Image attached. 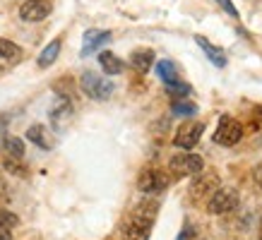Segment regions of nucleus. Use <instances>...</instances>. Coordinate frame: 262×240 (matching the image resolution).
Returning <instances> with one entry per match:
<instances>
[{
    "label": "nucleus",
    "mask_w": 262,
    "mask_h": 240,
    "mask_svg": "<svg viewBox=\"0 0 262 240\" xmlns=\"http://www.w3.org/2000/svg\"><path fill=\"white\" fill-rule=\"evenodd\" d=\"M157 216V204H147V207H137L135 214L125 221V235L127 240H149L151 224Z\"/></svg>",
    "instance_id": "obj_1"
},
{
    "label": "nucleus",
    "mask_w": 262,
    "mask_h": 240,
    "mask_svg": "<svg viewBox=\"0 0 262 240\" xmlns=\"http://www.w3.org/2000/svg\"><path fill=\"white\" fill-rule=\"evenodd\" d=\"M80 84H82V91L89 99H94V101H106L113 94V82L101 77V75H96V72H84L80 77Z\"/></svg>",
    "instance_id": "obj_2"
},
{
    "label": "nucleus",
    "mask_w": 262,
    "mask_h": 240,
    "mask_svg": "<svg viewBox=\"0 0 262 240\" xmlns=\"http://www.w3.org/2000/svg\"><path fill=\"white\" fill-rule=\"evenodd\" d=\"M168 168L173 171L176 176H198V173L205 171V161H202V156H198V154L183 152V154H176L173 159H171Z\"/></svg>",
    "instance_id": "obj_3"
},
{
    "label": "nucleus",
    "mask_w": 262,
    "mask_h": 240,
    "mask_svg": "<svg viewBox=\"0 0 262 240\" xmlns=\"http://www.w3.org/2000/svg\"><path fill=\"white\" fill-rule=\"evenodd\" d=\"M241 137H243V125H241L238 120L224 115V118L219 120V125H216L214 142L222 144V147H233V144L241 142Z\"/></svg>",
    "instance_id": "obj_4"
},
{
    "label": "nucleus",
    "mask_w": 262,
    "mask_h": 240,
    "mask_svg": "<svg viewBox=\"0 0 262 240\" xmlns=\"http://www.w3.org/2000/svg\"><path fill=\"white\" fill-rule=\"evenodd\" d=\"M207 207L212 214H229L238 207V192L233 187H219V190L207 200Z\"/></svg>",
    "instance_id": "obj_5"
},
{
    "label": "nucleus",
    "mask_w": 262,
    "mask_h": 240,
    "mask_svg": "<svg viewBox=\"0 0 262 240\" xmlns=\"http://www.w3.org/2000/svg\"><path fill=\"white\" fill-rule=\"evenodd\" d=\"M202 132H205V125H202V123L188 120V123H183L181 128H178V132H176V137H173V144L178 149H192V147L200 142Z\"/></svg>",
    "instance_id": "obj_6"
},
{
    "label": "nucleus",
    "mask_w": 262,
    "mask_h": 240,
    "mask_svg": "<svg viewBox=\"0 0 262 240\" xmlns=\"http://www.w3.org/2000/svg\"><path fill=\"white\" fill-rule=\"evenodd\" d=\"M219 187H222L219 178L202 171V178H200V180H195V183H192V187H190V197L195 202H207L216 190H219Z\"/></svg>",
    "instance_id": "obj_7"
},
{
    "label": "nucleus",
    "mask_w": 262,
    "mask_h": 240,
    "mask_svg": "<svg viewBox=\"0 0 262 240\" xmlns=\"http://www.w3.org/2000/svg\"><path fill=\"white\" fill-rule=\"evenodd\" d=\"M166 185H168V178L164 176L161 171H157V168L142 171V176L137 180V187H140L144 195H157V192L166 190Z\"/></svg>",
    "instance_id": "obj_8"
},
{
    "label": "nucleus",
    "mask_w": 262,
    "mask_h": 240,
    "mask_svg": "<svg viewBox=\"0 0 262 240\" xmlns=\"http://www.w3.org/2000/svg\"><path fill=\"white\" fill-rule=\"evenodd\" d=\"M51 10H53L51 0H27L19 8V17L24 22H41L51 15Z\"/></svg>",
    "instance_id": "obj_9"
},
{
    "label": "nucleus",
    "mask_w": 262,
    "mask_h": 240,
    "mask_svg": "<svg viewBox=\"0 0 262 240\" xmlns=\"http://www.w3.org/2000/svg\"><path fill=\"white\" fill-rule=\"evenodd\" d=\"M111 41V32H103V29H89L84 34V39H82V56L87 58L92 53H96L103 43H108Z\"/></svg>",
    "instance_id": "obj_10"
},
{
    "label": "nucleus",
    "mask_w": 262,
    "mask_h": 240,
    "mask_svg": "<svg viewBox=\"0 0 262 240\" xmlns=\"http://www.w3.org/2000/svg\"><path fill=\"white\" fill-rule=\"evenodd\" d=\"M70 118H72V104L68 99H63V96H58L53 108H51V123H53V128L63 130Z\"/></svg>",
    "instance_id": "obj_11"
},
{
    "label": "nucleus",
    "mask_w": 262,
    "mask_h": 240,
    "mask_svg": "<svg viewBox=\"0 0 262 240\" xmlns=\"http://www.w3.org/2000/svg\"><path fill=\"white\" fill-rule=\"evenodd\" d=\"M22 60V48L8 39H0V70H8Z\"/></svg>",
    "instance_id": "obj_12"
},
{
    "label": "nucleus",
    "mask_w": 262,
    "mask_h": 240,
    "mask_svg": "<svg viewBox=\"0 0 262 240\" xmlns=\"http://www.w3.org/2000/svg\"><path fill=\"white\" fill-rule=\"evenodd\" d=\"M0 152L5 154V159H24V142L19 137L0 135Z\"/></svg>",
    "instance_id": "obj_13"
},
{
    "label": "nucleus",
    "mask_w": 262,
    "mask_h": 240,
    "mask_svg": "<svg viewBox=\"0 0 262 240\" xmlns=\"http://www.w3.org/2000/svg\"><path fill=\"white\" fill-rule=\"evenodd\" d=\"M195 43L205 51V56L209 58V63H214L216 67H226V53H224L219 46H214L212 41H207L205 36H195Z\"/></svg>",
    "instance_id": "obj_14"
},
{
    "label": "nucleus",
    "mask_w": 262,
    "mask_h": 240,
    "mask_svg": "<svg viewBox=\"0 0 262 240\" xmlns=\"http://www.w3.org/2000/svg\"><path fill=\"white\" fill-rule=\"evenodd\" d=\"M99 65H101V70L106 72V75H120L123 72V60H120L116 53H111V51H101L99 53Z\"/></svg>",
    "instance_id": "obj_15"
},
{
    "label": "nucleus",
    "mask_w": 262,
    "mask_h": 240,
    "mask_svg": "<svg viewBox=\"0 0 262 240\" xmlns=\"http://www.w3.org/2000/svg\"><path fill=\"white\" fill-rule=\"evenodd\" d=\"M27 139L34 142L36 147H41V149H51V147H53V139L48 135L46 125H32V128L27 130Z\"/></svg>",
    "instance_id": "obj_16"
},
{
    "label": "nucleus",
    "mask_w": 262,
    "mask_h": 240,
    "mask_svg": "<svg viewBox=\"0 0 262 240\" xmlns=\"http://www.w3.org/2000/svg\"><path fill=\"white\" fill-rule=\"evenodd\" d=\"M130 63L137 72H147L154 65V51L151 48H137L135 53L130 56Z\"/></svg>",
    "instance_id": "obj_17"
},
{
    "label": "nucleus",
    "mask_w": 262,
    "mask_h": 240,
    "mask_svg": "<svg viewBox=\"0 0 262 240\" xmlns=\"http://www.w3.org/2000/svg\"><path fill=\"white\" fill-rule=\"evenodd\" d=\"M157 75L164 84H173V82L181 80V72H178V65L173 60H159L157 63Z\"/></svg>",
    "instance_id": "obj_18"
},
{
    "label": "nucleus",
    "mask_w": 262,
    "mask_h": 240,
    "mask_svg": "<svg viewBox=\"0 0 262 240\" xmlns=\"http://www.w3.org/2000/svg\"><path fill=\"white\" fill-rule=\"evenodd\" d=\"M60 39H56V41H51L43 51H41V56H39V67H48V65H53L56 63V58L60 56Z\"/></svg>",
    "instance_id": "obj_19"
},
{
    "label": "nucleus",
    "mask_w": 262,
    "mask_h": 240,
    "mask_svg": "<svg viewBox=\"0 0 262 240\" xmlns=\"http://www.w3.org/2000/svg\"><path fill=\"white\" fill-rule=\"evenodd\" d=\"M171 111L176 113V115H183V118H190V115H195L198 113V106L190 104V101H173V106H171Z\"/></svg>",
    "instance_id": "obj_20"
},
{
    "label": "nucleus",
    "mask_w": 262,
    "mask_h": 240,
    "mask_svg": "<svg viewBox=\"0 0 262 240\" xmlns=\"http://www.w3.org/2000/svg\"><path fill=\"white\" fill-rule=\"evenodd\" d=\"M166 89H168V94L176 96V99H185V96L190 94V87H188V84H183L181 80L173 82V84H166Z\"/></svg>",
    "instance_id": "obj_21"
},
{
    "label": "nucleus",
    "mask_w": 262,
    "mask_h": 240,
    "mask_svg": "<svg viewBox=\"0 0 262 240\" xmlns=\"http://www.w3.org/2000/svg\"><path fill=\"white\" fill-rule=\"evenodd\" d=\"M17 224H19V219H17L12 211L0 209V226H3V228H10V226H17Z\"/></svg>",
    "instance_id": "obj_22"
},
{
    "label": "nucleus",
    "mask_w": 262,
    "mask_h": 240,
    "mask_svg": "<svg viewBox=\"0 0 262 240\" xmlns=\"http://www.w3.org/2000/svg\"><path fill=\"white\" fill-rule=\"evenodd\" d=\"M214 3H219V5H222V8L226 10L231 17H238V10H236V5H233L231 0H214Z\"/></svg>",
    "instance_id": "obj_23"
},
{
    "label": "nucleus",
    "mask_w": 262,
    "mask_h": 240,
    "mask_svg": "<svg viewBox=\"0 0 262 240\" xmlns=\"http://www.w3.org/2000/svg\"><path fill=\"white\" fill-rule=\"evenodd\" d=\"M0 240H12V233H10V228H3V226H0Z\"/></svg>",
    "instance_id": "obj_24"
},
{
    "label": "nucleus",
    "mask_w": 262,
    "mask_h": 240,
    "mask_svg": "<svg viewBox=\"0 0 262 240\" xmlns=\"http://www.w3.org/2000/svg\"><path fill=\"white\" fill-rule=\"evenodd\" d=\"M8 123H10V118H8V115H3V113H0V130H5V128H8Z\"/></svg>",
    "instance_id": "obj_25"
},
{
    "label": "nucleus",
    "mask_w": 262,
    "mask_h": 240,
    "mask_svg": "<svg viewBox=\"0 0 262 240\" xmlns=\"http://www.w3.org/2000/svg\"><path fill=\"white\" fill-rule=\"evenodd\" d=\"M255 180H257V183L262 185V163L257 168H255Z\"/></svg>",
    "instance_id": "obj_26"
}]
</instances>
